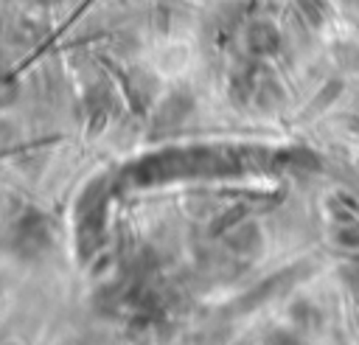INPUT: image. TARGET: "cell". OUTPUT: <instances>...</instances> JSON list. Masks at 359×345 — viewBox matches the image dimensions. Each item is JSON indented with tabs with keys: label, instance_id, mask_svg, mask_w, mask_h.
Returning a JSON list of instances; mask_svg holds the SVG:
<instances>
[{
	"label": "cell",
	"instance_id": "7a4b0ae2",
	"mask_svg": "<svg viewBox=\"0 0 359 345\" xmlns=\"http://www.w3.org/2000/svg\"><path fill=\"white\" fill-rule=\"evenodd\" d=\"M300 6L306 8V17H309L314 25L325 20V6H323V0H300Z\"/></svg>",
	"mask_w": 359,
	"mask_h": 345
},
{
	"label": "cell",
	"instance_id": "6da1fadb",
	"mask_svg": "<svg viewBox=\"0 0 359 345\" xmlns=\"http://www.w3.org/2000/svg\"><path fill=\"white\" fill-rule=\"evenodd\" d=\"M278 31L269 25V22H255L250 28V36H247V45L252 53L258 56H266V53H275L278 50Z\"/></svg>",
	"mask_w": 359,
	"mask_h": 345
}]
</instances>
